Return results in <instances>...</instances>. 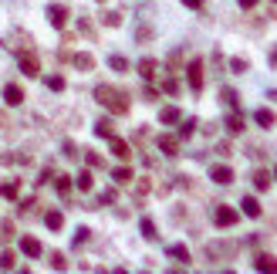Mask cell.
I'll list each match as a JSON object with an SVG mask.
<instances>
[{
    "label": "cell",
    "instance_id": "obj_1",
    "mask_svg": "<svg viewBox=\"0 0 277 274\" xmlns=\"http://www.w3.org/2000/svg\"><path fill=\"white\" fill-rule=\"evenodd\" d=\"M95 102L105 105V108H108V112H115V115H125V112H129V95H125V91H119V88H112V85H98V88H95Z\"/></svg>",
    "mask_w": 277,
    "mask_h": 274
},
{
    "label": "cell",
    "instance_id": "obj_2",
    "mask_svg": "<svg viewBox=\"0 0 277 274\" xmlns=\"http://www.w3.org/2000/svg\"><path fill=\"white\" fill-rule=\"evenodd\" d=\"M17 65H21L24 75H41V61H37V54L34 51H17Z\"/></svg>",
    "mask_w": 277,
    "mask_h": 274
},
{
    "label": "cell",
    "instance_id": "obj_3",
    "mask_svg": "<svg viewBox=\"0 0 277 274\" xmlns=\"http://www.w3.org/2000/svg\"><path fill=\"white\" fill-rule=\"evenodd\" d=\"M237 220H240V213H237L233 206H216V210H213V224H216V227H233Z\"/></svg>",
    "mask_w": 277,
    "mask_h": 274
},
{
    "label": "cell",
    "instance_id": "obj_4",
    "mask_svg": "<svg viewBox=\"0 0 277 274\" xmlns=\"http://www.w3.org/2000/svg\"><path fill=\"white\" fill-rule=\"evenodd\" d=\"M47 21L61 31V27L68 24V7H65V4H51V7H47Z\"/></svg>",
    "mask_w": 277,
    "mask_h": 274
},
{
    "label": "cell",
    "instance_id": "obj_5",
    "mask_svg": "<svg viewBox=\"0 0 277 274\" xmlns=\"http://www.w3.org/2000/svg\"><path fill=\"white\" fill-rule=\"evenodd\" d=\"M189 88H193V91H203V61H200V58L189 65Z\"/></svg>",
    "mask_w": 277,
    "mask_h": 274
},
{
    "label": "cell",
    "instance_id": "obj_6",
    "mask_svg": "<svg viewBox=\"0 0 277 274\" xmlns=\"http://www.w3.org/2000/svg\"><path fill=\"white\" fill-rule=\"evenodd\" d=\"M210 180L220 183V186H227V183H233V170H230V166H213V170H210Z\"/></svg>",
    "mask_w": 277,
    "mask_h": 274
},
{
    "label": "cell",
    "instance_id": "obj_7",
    "mask_svg": "<svg viewBox=\"0 0 277 274\" xmlns=\"http://www.w3.org/2000/svg\"><path fill=\"white\" fill-rule=\"evenodd\" d=\"M254 119H257V126H260V129H274L277 126V115L270 112V108H257Z\"/></svg>",
    "mask_w": 277,
    "mask_h": 274
},
{
    "label": "cell",
    "instance_id": "obj_8",
    "mask_svg": "<svg viewBox=\"0 0 277 274\" xmlns=\"http://www.w3.org/2000/svg\"><path fill=\"white\" fill-rule=\"evenodd\" d=\"M4 102L7 105H21L24 102V88L21 85H7V88H4Z\"/></svg>",
    "mask_w": 277,
    "mask_h": 274
},
{
    "label": "cell",
    "instance_id": "obj_9",
    "mask_svg": "<svg viewBox=\"0 0 277 274\" xmlns=\"http://www.w3.org/2000/svg\"><path fill=\"white\" fill-rule=\"evenodd\" d=\"M17 193H21V183L17 180H4L0 183V196H4V200H17Z\"/></svg>",
    "mask_w": 277,
    "mask_h": 274
},
{
    "label": "cell",
    "instance_id": "obj_10",
    "mask_svg": "<svg viewBox=\"0 0 277 274\" xmlns=\"http://www.w3.org/2000/svg\"><path fill=\"white\" fill-rule=\"evenodd\" d=\"M44 224H47V230H61L65 227V213H61V210H47Z\"/></svg>",
    "mask_w": 277,
    "mask_h": 274
},
{
    "label": "cell",
    "instance_id": "obj_11",
    "mask_svg": "<svg viewBox=\"0 0 277 274\" xmlns=\"http://www.w3.org/2000/svg\"><path fill=\"white\" fill-rule=\"evenodd\" d=\"M21 251L27 254V257H41V240H34V237H21Z\"/></svg>",
    "mask_w": 277,
    "mask_h": 274
},
{
    "label": "cell",
    "instance_id": "obj_12",
    "mask_svg": "<svg viewBox=\"0 0 277 274\" xmlns=\"http://www.w3.org/2000/svg\"><path fill=\"white\" fill-rule=\"evenodd\" d=\"M159 149H162L166 156H176L179 152V139L176 136H159Z\"/></svg>",
    "mask_w": 277,
    "mask_h": 274
},
{
    "label": "cell",
    "instance_id": "obj_13",
    "mask_svg": "<svg viewBox=\"0 0 277 274\" xmlns=\"http://www.w3.org/2000/svg\"><path fill=\"white\" fill-rule=\"evenodd\" d=\"M179 119H183V115H179L176 105H166V108L159 112V122H162V126H173V122H179Z\"/></svg>",
    "mask_w": 277,
    "mask_h": 274
},
{
    "label": "cell",
    "instance_id": "obj_14",
    "mask_svg": "<svg viewBox=\"0 0 277 274\" xmlns=\"http://www.w3.org/2000/svg\"><path fill=\"white\" fill-rule=\"evenodd\" d=\"M155 68H159L155 58H142V61H139V75H142V78H155Z\"/></svg>",
    "mask_w": 277,
    "mask_h": 274
},
{
    "label": "cell",
    "instance_id": "obj_15",
    "mask_svg": "<svg viewBox=\"0 0 277 274\" xmlns=\"http://www.w3.org/2000/svg\"><path fill=\"white\" fill-rule=\"evenodd\" d=\"M112 152H115L119 159H129V156H132V149H129V142H125V139H115V136H112Z\"/></svg>",
    "mask_w": 277,
    "mask_h": 274
},
{
    "label": "cell",
    "instance_id": "obj_16",
    "mask_svg": "<svg viewBox=\"0 0 277 274\" xmlns=\"http://www.w3.org/2000/svg\"><path fill=\"white\" fill-rule=\"evenodd\" d=\"M254 267H257V271H270V274H277V261L270 257V254H260V257L254 261Z\"/></svg>",
    "mask_w": 277,
    "mask_h": 274
},
{
    "label": "cell",
    "instance_id": "obj_17",
    "mask_svg": "<svg viewBox=\"0 0 277 274\" xmlns=\"http://www.w3.org/2000/svg\"><path fill=\"white\" fill-rule=\"evenodd\" d=\"M240 206H244L247 217H260V203H257L254 196H244V200H240Z\"/></svg>",
    "mask_w": 277,
    "mask_h": 274
},
{
    "label": "cell",
    "instance_id": "obj_18",
    "mask_svg": "<svg viewBox=\"0 0 277 274\" xmlns=\"http://www.w3.org/2000/svg\"><path fill=\"white\" fill-rule=\"evenodd\" d=\"M71 61H75V68H81V71H91V68H95V58L85 54V51H81V54H75Z\"/></svg>",
    "mask_w": 277,
    "mask_h": 274
},
{
    "label": "cell",
    "instance_id": "obj_19",
    "mask_svg": "<svg viewBox=\"0 0 277 274\" xmlns=\"http://www.w3.org/2000/svg\"><path fill=\"white\" fill-rule=\"evenodd\" d=\"M112 180L119 183V186H122V183H132V170H129V166H119V170H112Z\"/></svg>",
    "mask_w": 277,
    "mask_h": 274
},
{
    "label": "cell",
    "instance_id": "obj_20",
    "mask_svg": "<svg viewBox=\"0 0 277 274\" xmlns=\"http://www.w3.org/2000/svg\"><path fill=\"white\" fill-rule=\"evenodd\" d=\"M169 257H176V261L186 264L189 261V247H186V244H173V247H169Z\"/></svg>",
    "mask_w": 277,
    "mask_h": 274
},
{
    "label": "cell",
    "instance_id": "obj_21",
    "mask_svg": "<svg viewBox=\"0 0 277 274\" xmlns=\"http://www.w3.org/2000/svg\"><path fill=\"white\" fill-rule=\"evenodd\" d=\"M95 136H101V139H112V136H115V132H112V122H108V119L95 122Z\"/></svg>",
    "mask_w": 277,
    "mask_h": 274
},
{
    "label": "cell",
    "instance_id": "obj_22",
    "mask_svg": "<svg viewBox=\"0 0 277 274\" xmlns=\"http://www.w3.org/2000/svg\"><path fill=\"white\" fill-rule=\"evenodd\" d=\"M227 129H230L233 136H237V132H244V115H237V112H233L230 119H227Z\"/></svg>",
    "mask_w": 277,
    "mask_h": 274
},
{
    "label": "cell",
    "instance_id": "obj_23",
    "mask_svg": "<svg viewBox=\"0 0 277 274\" xmlns=\"http://www.w3.org/2000/svg\"><path fill=\"white\" fill-rule=\"evenodd\" d=\"M220 98H223V105H230V108H237V105H240V98H237V91H233V88H223Z\"/></svg>",
    "mask_w": 277,
    "mask_h": 274
},
{
    "label": "cell",
    "instance_id": "obj_24",
    "mask_svg": "<svg viewBox=\"0 0 277 274\" xmlns=\"http://www.w3.org/2000/svg\"><path fill=\"white\" fill-rule=\"evenodd\" d=\"M254 186H257V190H267V186H270V176H267L264 170H257L254 173Z\"/></svg>",
    "mask_w": 277,
    "mask_h": 274
},
{
    "label": "cell",
    "instance_id": "obj_25",
    "mask_svg": "<svg viewBox=\"0 0 277 274\" xmlns=\"http://www.w3.org/2000/svg\"><path fill=\"white\" fill-rule=\"evenodd\" d=\"M142 237H149V240H155L159 234H155V224L149 217H142Z\"/></svg>",
    "mask_w": 277,
    "mask_h": 274
},
{
    "label": "cell",
    "instance_id": "obj_26",
    "mask_svg": "<svg viewBox=\"0 0 277 274\" xmlns=\"http://www.w3.org/2000/svg\"><path fill=\"white\" fill-rule=\"evenodd\" d=\"M108 65H112L115 71H129V61H125L122 54H112V58H108Z\"/></svg>",
    "mask_w": 277,
    "mask_h": 274
},
{
    "label": "cell",
    "instance_id": "obj_27",
    "mask_svg": "<svg viewBox=\"0 0 277 274\" xmlns=\"http://www.w3.org/2000/svg\"><path fill=\"white\" fill-rule=\"evenodd\" d=\"M75 183H78V190H91V173H78Z\"/></svg>",
    "mask_w": 277,
    "mask_h": 274
},
{
    "label": "cell",
    "instance_id": "obj_28",
    "mask_svg": "<svg viewBox=\"0 0 277 274\" xmlns=\"http://www.w3.org/2000/svg\"><path fill=\"white\" fill-rule=\"evenodd\" d=\"M230 68H233V75H244V71H247V58H233Z\"/></svg>",
    "mask_w": 277,
    "mask_h": 274
},
{
    "label": "cell",
    "instance_id": "obj_29",
    "mask_svg": "<svg viewBox=\"0 0 277 274\" xmlns=\"http://www.w3.org/2000/svg\"><path fill=\"white\" fill-rule=\"evenodd\" d=\"M193 132H196V122H193V119H186V122H183V129H179V136H183V139H189Z\"/></svg>",
    "mask_w": 277,
    "mask_h": 274
},
{
    "label": "cell",
    "instance_id": "obj_30",
    "mask_svg": "<svg viewBox=\"0 0 277 274\" xmlns=\"http://www.w3.org/2000/svg\"><path fill=\"white\" fill-rule=\"evenodd\" d=\"M58 193H61V196L71 193V180H68V176H58Z\"/></svg>",
    "mask_w": 277,
    "mask_h": 274
},
{
    "label": "cell",
    "instance_id": "obj_31",
    "mask_svg": "<svg viewBox=\"0 0 277 274\" xmlns=\"http://www.w3.org/2000/svg\"><path fill=\"white\" fill-rule=\"evenodd\" d=\"M51 267H54V271H65V267H68L65 254H51Z\"/></svg>",
    "mask_w": 277,
    "mask_h": 274
},
{
    "label": "cell",
    "instance_id": "obj_32",
    "mask_svg": "<svg viewBox=\"0 0 277 274\" xmlns=\"http://www.w3.org/2000/svg\"><path fill=\"white\" fill-rule=\"evenodd\" d=\"M47 88H51V91H61V88H65V78H61V75H51V78H47Z\"/></svg>",
    "mask_w": 277,
    "mask_h": 274
},
{
    "label": "cell",
    "instance_id": "obj_33",
    "mask_svg": "<svg viewBox=\"0 0 277 274\" xmlns=\"http://www.w3.org/2000/svg\"><path fill=\"white\" fill-rule=\"evenodd\" d=\"M14 267V254L7 251V254H0V271H11Z\"/></svg>",
    "mask_w": 277,
    "mask_h": 274
},
{
    "label": "cell",
    "instance_id": "obj_34",
    "mask_svg": "<svg viewBox=\"0 0 277 274\" xmlns=\"http://www.w3.org/2000/svg\"><path fill=\"white\" fill-rule=\"evenodd\" d=\"M85 159H88V166H95V170H101V166H105V159H101V156H95V152H88Z\"/></svg>",
    "mask_w": 277,
    "mask_h": 274
},
{
    "label": "cell",
    "instance_id": "obj_35",
    "mask_svg": "<svg viewBox=\"0 0 277 274\" xmlns=\"http://www.w3.org/2000/svg\"><path fill=\"white\" fill-rule=\"evenodd\" d=\"M105 24H108V27H119L122 17H119V14H105Z\"/></svg>",
    "mask_w": 277,
    "mask_h": 274
},
{
    "label": "cell",
    "instance_id": "obj_36",
    "mask_svg": "<svg viewBox=\"0 0 277 274\" xmlns=\"http://www.w3.org/2000/svg\"><path fill=\"white\" fill-rule=\"evenodd\" d=\"M88 234H91L88 227H81V230H78V234H75V244H85V240H88Z\"/></svg>",
    "mask_w": 277,
    "mask_h": 274
},
{
    "label": "cell",
    "instance_id": "obj_37",
    "mask_svg": "<svg viewBox=\"0 0 277 274\" xmlns=\"http://www.w3.org/2000/svg\"><path fill=\"white\" fill-rule=\"evenodd\" d=\"M11 230H14V224L7 220V224H4V230H0V240H11Z\"/></svg>",
    "mask_w": 277,
    "mask_h": 274
},
{
    "label": "cell",
    "instance_id": "obj_38",
    "mask_svg": "<svg viewBox=\"0 0 277 274\" xmlns=\"http://www.w3.org/2000/svg\"><path fill=\"white\" fill-rule=\"evenodd\" d=\"M183 4H186V7H193V11H200V7H203V0H183Z\"/></svg>",
    "mask_w": 277,
    "mask_h": 274
},
{
    "label": "cell",
    "instance_id": "obj_39",
    "mask_svg": "<svg viewBox=\"0 0 277 274\" xmlns=\"http://www.w3.org/2000/svg\"><path fill=\"white\" fill-rule=\"evenodd\" d=\"M240 7H244V11H250V7H257V0H240Z\"/></svg>",
    "mask_w": 277,
    "mask_h": 274
},
{
    "label": "cell",
    "instance_id": "obj_40",
    "mask_svg": "<svg viewBox=\"0 0 277 274\" xmlns=\"http://www.w3.org/2000/svg\"><path fill=\"white\" fill-rule=\"evenodd\" d=\"M274 176H277V166H274Z\"/></svg>",
    "mask_w": 277,
    "mask_h": 274
},
{
    "label": "cell",
    "instance_id": "obj_41",
    "mask_svg": "<svg viewBox=\"0 0 277 274\" xmlns=\"http://www.w3.org/2000/svg\"><path fill=\"white\" fill-rule=\"evenodd\" d=\"M98 4H105V0H98Z\"/></svg>",
    "mask_w": 277,
    "mask_h": 274
}]
</instances>
